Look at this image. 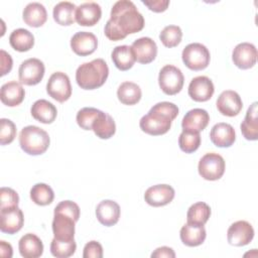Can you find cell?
Here are the masks:
<instances>
[{
    "label": "cell",
    "instance_id": "obj_1",
    "mask_svg": "<svg viewBox=\"0 0 258 258\" xmlns=\"http://www.w3.org/2000/svg\"><path fill=\"white\" fill-rule=\"evenodd\" d=\"M144 27V18L130 0L117 1L105 25V35L113 41L124 39L128 34L136 33Z\"/></svg>",
    "mask_w": 258,
    "mask_h": 258
},
{
    "label": "cell",
    "instance_id": "obj_2",
    "mask_svg": "<svg viewBox=\"0 0 258 258\" xmlns=\"http://www.w3.org/2000/svg\"><path fill=\"white\" fill-rule=\"evenodd\" d=\"M109 76V68L103 58H95L82 63L76 72L77 84L84 90L102 87Z\"/></svg>",
    "mask_w": 258,
    "mask_h": 258
},
{
    "label": "cell",
    "instance_id": "obj_3",
    "mask_svg": "<svg viewBox=\"0 0 258 258\" xmlns=\"http://www.w3.org/2000/svg\"><path fill=\"white\" fill-rule=\"evenodd\" d=\"M50 143L48 133L34 125L24 127L19 134V145L29 155H40L44 153Z\"/></svg>",
    "mask_w": 258,
    "mask_h": 258
},
{
    "label": "cell",
    "instance_id": "obj_4",
    "mask_svg": "<svg viewBox=\"0 0 258 258\" xmlns=\"http://www.w3.org/2000/svg\"><path fill=\"white\" fill-rule=\"evenodd\" d=\"M171 122L172 119L169 116L151 108L149 112L140 119L139 126L143 132L157 136L165 134L170 129Z\"/></svg>",
    "mask_w": 258,
    "mask_h": 258
},
{
    "label": "cell",
    "instance_id": "obj_5",
    "mask_svg": "<svg viewBox=\"0 0 258 258\" xmlns=\"http://www.w3.org/2000/svg\"><path fill=\"white\" fill-rule=\"evenodd\" d=\"M183 63L192 71L206 69L210 63V51L202 43L194 42L187 44L181 53Z\"/></svg>",
    "mask_w": 258,
    "mask_h": 258
},
{
    "label": "cell",
    "instance_id": "obj_6",
    "mask_svg": "<svg viewBox=\"0 0 258 258\" xmlns=\"http://www.w3.org/2000/svg\"><path fill=\"white\" fill-rule=\"evenodd\" d=\"M183 83L184 77L178 68L172 64H166L160 70L158 84L164 94L172 96L179 93L183 87Z\"/></svg>",
    "mask_w": 258,
    "mask_h": 258
},
{
    "label": "cell",
    "instance_id": "obj_7",
    "mask_svg": "<svg viewBox=\"0 0 258 258\" xmlns=\"http://www.w3.org/2000/svg\"><path fill=\"white\" fill-rule=\"evenodd\" d=\"M226 168L224 158L215 152L206 153L199 161L198 169L200 175L207 180L220 179Z\"/></svg>",
    "mask_w": 258,
    "mask_h": 258
},
{
    "label": "cell",
    "instance_id": "obj_8",
    "mask_svg": "<svg viewBox=\"0 0 258 258\" xmlns=\"http://www.w3.org/2000/svg\"><path fill=\"white\" fill-rule=\"evenodd\" d=\"M46 92L59 103L69 100L72 95V86L68 75L62 72L53 73L47 81Z\"/></svg>",
    "mask_w": 258,
    "mask_h": 258
},
{
    "label": "cell",
    "instance_id": "obj_9",
    "mask_svg": "<svg viewBox=\"0 0 258 258\" xmlns=\"http://www.w3.org/2000/svg\"><path fill=\"white\" fill-rule=\"evenodd\" d=\"M45 68L43 62L35 57L27 58L21 62L18 70V77L21 84L34 86L40 83L44 76Z\"/></svg>",
    "mask_w": 258,
    "mask_h": 258
},
{
    "label": "cell",
    "instance_id": "obj_10",
    "mask_svg": "<svg viewBox=\"0 0 258 258\" xmlns=\"http://www.w3.org/2000/svg\"><path fill=\"white\" fill-rule=\"evenodd\" d=\"M254 237V229L247 221H237L233 223L227 231L229 244L237 247L248 245Z\"/></svg>",
    "mask_w": 258,
    "mask_h": 258
},
{
    "label": "cell",
    "instance_id": "obj_11",
    "mask_svg": "<svg viewBox=\"0 0 258 258\" xmlns=\"http://www.w3.org/2000/svg\"><path fill=\"white\" fill-rule=\"evenodd\" d=\"M216 105L218 111L222 115L228 117L237 116L243 108V102L241 97L237 92L232 90L222 92L217 99Z\"/></svg>",
    "mask_w": 258,
    "mask_h": 258
},
{
    "label": "cell",
    "instance_id": "obj_12",
    "mask_svg": "<svg viewBox=\"0 0 258 258\" xmlns=\"http://www.w3.org/2000/svg\"><path fill=\"white\" fill-rule=\"evenodd\" d=\"M232 59L234 64L241 70L251 69L257 60V49L250 42H241L233 49Z\"/></svg>",
    "mask_w": 258,
    "mask_h": 258
},
{
    "label": "cell",
    "instance_id": "obj_13",
    "mask_svg": "<svg viewBox=\"0 0 258 258\" xmlns=\"http://www.w3.org/2000/svg\"><path fill=\"white\" fill-rule=\"evenodd\" d=\"M24 224L22 211L18 207L0 210V230L13 235L19 232Z\"/></svg>",
    "mask_w": 258,
    "mask_h": 258
},
{
    "label": "cell",
    "instance_id": "obj_14",
    "mask_svg": "<svg viewBox=\"0 0 258 258\" xmlns=\"http://www.w3.org/2000/svg\"><path fill=\"white\" fill-rule=\"evenodd\" d=\"M214 92V84L211 79L206 76L194 78L188 85V96L196 102H206L210 100Z\"/></svg>",
    "mask_w": 258,
    "mask_h": 258
},
{
    "label": "cell",
    "instance_id": "obj_15",
    "mask_svg": "<svg viewBox=\"0 0 258 258\" xmlns=\"http://www.w3.org/2000/svg\"><path fill=\"white\" fill-rule=\"evenodd\" d=\"M98 46L96 35L88 31H79L71 38V47L73 51L81 56L92 54Z\"/></svg>",
    "mask_w": 258,
    "mask_h": 258
},
{
    "label": "cell",
    "instance_id": "obj_16",
    "mask_svg": "<svg viewBox=\"0 0 258 258\" xmlns=\"http://www.w3.org/2000/svg\"><path fill=\"white\" fill-rule=\"evenodd\" d=\"M174 194L173 187L169 184H156L146 189L144 200L152 207H162L173 200Z\"/></svg>",
    "mask_w": 258,
    "mask_h": 258
},
{
    "label": "cell",
    "instance_id": "obj_17",
    "mask_svg": "<svg viewBox=\"0 0 258 258\" xmlns=\"http://www.w3.org/2000/svg\"><path fill=\"white\" fill-rule=\"evenodd\" d=\"M135 58L138 62L146 64L154 60L157 54V45L150 37H140L136 39L132 45Z\"/></svg>",
    "mask_w": 258,
    "mask_h": 258
},
{
    "label": "cell",
    "instance_id": "obj_18",
    "mask_svg": "<svg viewBox=\"0 0 258 258\" xmlns=\"http://www.w3.org/2000/svg\"><path fill=\"white\" fill-rule=\"evenodd\" d=\"M210 122V115L205 109L195 108L189 110L182 118L181 127L190 132L203 131Z\"/></svg>",
    "mask_w": 258,
    "mask_h": 258
},
{
    "label": "cell",
    "instance_id": "obj_19",
    "mask_svg": "<svg viewBox=\"0 0 258 258\" xmlns=\"http://www.w3.org/2000/svg\"><path fill=\"white\" fill-rule=\"evenodd\" d=\"M76 223L77 222L68 215L61 213H54L51 225L54 238L66 241L74 240Z\"/></svg>",
    "mask_w": 258,
    "mask_h": 258
},
{
    "label": "cell",
    "instance_id": "obj_20",
    "mask_svg": "<svg viewBox=\"0 0 258 258\" xmlns=\"http://www.w3.org/2000/svg\"><path fill=\"white\" fill-rule=\"evenodd\" d=\"M102 16L101 6L96 2H85L76 9V21L82 26L95 25Z\"/></svg>",
    "mask_w": 258,
    "mask_h": 258
},
{
    "label": "cell",
    "instance_id": "obj_21",
    "mask_svg": "<svg viewBox=\"0 0 258 258\" xmlns=\"http://www.w3.org/2000/svg\"><path fill=\"white\" fill-rule=\"evenodd\" d=\"M96 216L102 225L106 227L114 226L120 218V207L112 200H104L98 204Z\"/></svg>",
    "mask_w": 258,
    "mask_h": 258
},
{
    "label": "cell",
    "instance_id": "obj_22",
    "mask_svg": "<svg viewBox=\"0 0 258 258\" xmlns=\"http://www.w3.org/2000/svg\"><path fill=\"white\" fill-rule=\"evenodd\" d=\"M210 138L218 147H230L236 140V133L232 125L220 122L211 129Z\"/></svg>",
    "mask_w": 258,
    "mask_h": 258
},
{
    "label": "cell",
    "instance_id": "obj_23",
    "mask_svg": "<svg viewBox=\"0 0 258 258\" xmlns=\"http://www.w3.org/2000/svg\"><path fill=\"white\" fill-rule=\"evenodd\" d=\"M25 91L22 85L16 81H11L2 85L0 90L1 102L8 107H15L22 103Z\"/></svg>",
    "mask_w": 258,
    "mask_h": 258
},
{
    "label": "cell",
    "instance_id": "obj_24",
    "mask_svg": "<svg viewBox=\"0 0 258 258\" xmlns=\"http://www.w3.org/2000/svg\"><path fill=\"white\" fill-rule=\"evenodd\" d=\"M179 236L184 245L188 247H196L204 243L207 233L204 225L186 223L181 227Z\"/></svg>",
    "mask_w": 258,
    "mask_h": 258
},
{
    "label": "cell",
    "instance_id": "obj_25",
    "mask_svg": "<svg viewBox=\"0 0 258 258\" xmlns=\"http://www.w3.org/2000/svg\"><path fill=\"white\" fill-rule=\"evenodd\" d=\"M18 249L24 258H38L43 253V244L36 235L28 233L20 238Z\"/></svg>",
    "mask_w": 258,
    "mask_h": 258
},
{
    "label": "cell",
    "instance_id": "obj_26",
    "mask_svg": "<svg viewBox=\"0 0 258 258\" xmlns=\"http://www.w3.org/2000/svg\"><path fill=\"white\" fill-rule=\"evenodd\" d=\"M22 18L27 25L31 27H40L47 19V12L41 3L31 2L23 9Z\"/></svg>",
    "mask_w": 258,
    "mask_h": 258
},
{
    "label": "cell",
    "instance_id": "obj_27",
    "mask_svg": "<svg viewBox=\"0 0 258 258\" xmlns=\"http://www.w3.org/2000/svg\"><path fill=\"white\" fill-rule=\"evenodd\" d=\"M30 112L35 120L43 124L52 123L57 115V110L55 106L44 99L35 101L31 106Z\"/></svg>",
    "mask_w": 258,
    "mask_h": 258
},
{
    "label": "cell",
    "instance_id": "obj_28",
    "mask_svg": "<svg viewBox=\"0 0 258 258\" xmlns=\"http://www.w3.org/2000/svg\"><path fill=\"white\" fill-rule=\"evenodd\" d=\"M92 130L97 137L101 139H109L116 132V124L114 119L109 114L100 110L92 125Z\"/></svg>",
    "mask_w": 258,
    "mask_h": 258
},
{
    "label": "cell",
    "instance_id": "obj_29",
    "mask_svg": "<svg viewBox=\"0 0 258 258\" xmlns=\"http://www.w3.org/2000/svg\"><path fill=\"white\" fill-rule=\"evenodd\" d=\"M241 132L247 140L255 141L258 139V117L257 102H254L247 110L244 121L241 123Z\"/></svg>",
    "mask_w": 258,
    "mask_h": 258
},
{
    "label": "cell",
    "instance_id": "obj_30",
    "mask_svg": "<svg viewBox=\"0 0 258 258\" xmlns=\"http://www.w3.org/2000/svg\"><path fill=\"white\" fill-rule=\"evenodd\" d=\"M111 57L115 67L120 71L131 69L136 61L132 47L126 44L116 46L111 53Z\"/></svg>",
    "mask_w": 258,
    "mask_h": 258
},
{
    "label": "cell",
    "instance_id": "obj_31",
    "mask_svg": "<svg viewBox=\"0 0 258 258\" xmlns=\"http://www.w3.org/2000/svg\"><path fill=\"white\" fill-rule=\"evenodd\" d=\"M76 5L70 1L58 2L52 11L54 21L63 26L72 25L76 21Z\"/></svg>",
    "mask_w": 258,
    "mask_h": 258
},
{
    "label": "cell",
    "instance_id": "obj_32",
    "mask_svg": "<svg viewBox=\"0 0 258 258\" xmlns=\"http://www.w3.org/2000/svg\"><path fill=\"white\" fill-rule=\"evenodd\" d=\"M9 43L17 51H28L34 45V36L27 29L17 28L11 32Z\"/></svg>",
    "mask_w": 258,
    "mask_h": 258
},
{
    "label": "cell",
    "instance_id": "obj_33",
    "mask_svg": "<svg viewBox=\"0 0 258 258\" xmlns=\"http://www.w3.org/2000/svg\"><path fill=\"white\" fill-rule=\"evenodd\" d=\"M141 89L140 87L132 82L122 83L117 90V97L119 101L124 105H135L141 99Z\"/></svg>",
    "mask_w": 258,
    "mask_h": 258
},
{
    "label": "cell",
    "instance_id": "obj_34",
    "mask_svg": "<svg viewBox=\"0 0 258 258\" xmlns=\"http://www.w3.org/2000/svg\"><path fill=\"white\" fill-rule=\"evenodd\" d=\"M211 216V208L204 202L195 203L189 207L186 213L187 223L205 225Z\"/></svg>",
    "mask_w": 258,
    "mask_h": 258
},
{
    "label": "cell",
    "instance_id": "obj_35",
    "mask_svg": "<svg viewBox=\"0 0 258 258\" xmlns=\"http://www.w3.org/2000/svg\"><path fill=\"white\" fill-rule=\"evenodd\" d=\"M30 199L38 206H47L52 203L54 192L52 188L46 183H36L30 189Z\"/></svg>",
    "mask_w": 258,
    "mask_h": 258
},
{
    "label": "cell",
    "instance_id": "obj_36",
    "mask_svg": "<svg viewBox=\"0 0 258 258\" xmlns=\"http://www.w3.org/2000/svg\"><path fill=\"white\" fill-rule=\"evenodd\" d=\"M77 249V244L74 240L66 241L53 238L50 243V253L56 258H68L74 255Z\"/></svg>",
    "mask_w": 258,
    "mask_h": 258
},
{
    "label": "cell",
    "instance_id": "obj_37",
    "mask_svg": "<svg viewBox=\"0 0 258 258\" xmlns=\"http://www.w3.org/2000/svg\"><path fill=\"white\" fill-rule=\"evenodd\" d=\"M179 148L185 153L195 152L201 145V135L199 132L182 130L178 137Z\"/></svg>",
    "mask_w": 258,
    "mask_h": 258
},
{
    "label": "cell",
    "instance_id": "obj_38",
    "mask_svg": "<svg viewBox=\"0 0 258 258\" xmlns=\"http://www.w3.org/2000/svg\"><path fill=\"white\" fill-rule=\"evenodd\" d=\"M182 31L177 25H167L165 26L160 34L159 38L162 44L166 47H174L181 41Z\"/></svg>",
    "mask_w": 258,
    "mask_h": 258
},
{
    "label": "cell",
    "instance_id": "obj_39",
    "mask_svg": "<svg viewBox=\"0 0 258 258\" xmlns=\"http://www.w3.org/2000/svg\"><path fill=\"white\" fill-rule=\"evenodd\" d=\"M100 110L93 107H85L79 110L76 116L78 125L84 130H92V125Z\"/></svg>",
    "mask_w": 258,
    "mask_h": 258
},
{
    "label": "cell",
    "instance_id": "obj_40",
    "mask_svg": "<svg viewBox=\"0 0 258 258\" xmlns=\"http://www.w3.org/2000/svg\"><path fill=\"white\" fill-rule=\"evenodd\" d=\"M0 143L1 145H6L11 143L16 136V126L15 124L6 118L0 120Z\"/></svg>",
    "mask_w": 258,
    "mask_h": 258
},
{
    "label": "cell",
    "instance_id": "obj_41",
    "mask_svg": "<svg viewBox=\"0 0 258 258\" xmlns=\"http://www.w3.org/2000/svg\"><path fill=\"white\" fill-rule=\"evenodd\" d=\"M18 194L10 187H1L0 189V210L18 207Z\"/></svg>",
    "mask_w": 258,
    "mask_h": 258
},
{
    "label": "cell",
    "instance_id": "obj_42",
    "mask_svg": "<svg viewBox=\"0 0 258 258\" xmlns=\"http://www.w3.org/2000/svg\"><path fill=\"white\" fill-rule=\"evenodd\" d=\"M54 213H61L70 216L76 222L79 221L80 218V208L79 206L72 201H62L55 208Z\"/></svg>",
    "mask_w": 258,
    "mask_h": 258
},
{
    "label": "cell",
    "instance_id": "obj_43",
    "mask_svg": "<svg viewBox=\"0 0 258 258\" xmlns=\"http://www.w3.org/2000/svg\"><path fill=\"white\" fill-rule=\"evenodd\" d=\"M84 258H102L103 257V247L97 241H90L84 247L83 252Z\"/></svg>",
    "mask_w": 258,
    "mask_h": 258
},
{
    "label": "cell",
    "instance_id": "obj_44",
    "mask_svg": "<svg viewBox=\"0 0 258 258\" xmlns=\"http://www.w3.org/2000/svg\"><path fill=\"white\" fill-rule=\"evenodd\" d=\"M0 62H1V73H0V75L4 76V75L8 74L11 71L12 64H13L11 55L8 52H6L4 49L0 50Z\"/></svg>",
    "mask_w": 258,
    "mask_h": 258
},
{
    "label": "cell",
    "instance_id": "obj_45",
    "mask_svg": "<svg viewBox=\"0 0 258 258\" xmlns=\"http://www.w3.org/2000/svg\"><path fill=\"white\" fill-rule=\"evenodd\" d=\"M142 3L146 5L151 11H154V12H163L167 9L169 5L168 0H151V1L143 0Z\"/></svg>",
    "mask_w": 258,
    "mask_h": 258
},
{
    "label": "cell",
    "instance_id": "obj_46",
    "mask_svg": "<svg viewBox=\"0 0 258 258\" xmlns=\"http://www.w3.org/2000/svg\"><path fill=\"white\" fill-rule=\"evenodd\" d=\"M152 258H162V257H166V258H174L175 257V253L174 251L166 246H162V247H158L157 249L154 250V252H152L151 254Z\"/></svg>",
    "mask_w": 258,
    "mask_h": 258
},
{
    "label": "cell",
    "instance_id": "obj_47",
    "mask_svg": "<svg viewBox=\"0 0 258 258\" xmlns=\"http://www.w3.org/2000/svg\"><path fill=\"white\" fill-rule=\"evenodd\" d=\"M12 246L9 243H6L5 241H0V255L2 257L10 258L12 257Z\"/></svg>",
    "mask_w": 258,
    "mask_h": 258
}]
</instances>
